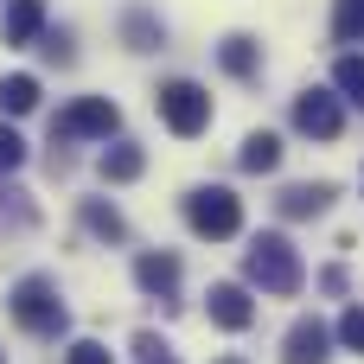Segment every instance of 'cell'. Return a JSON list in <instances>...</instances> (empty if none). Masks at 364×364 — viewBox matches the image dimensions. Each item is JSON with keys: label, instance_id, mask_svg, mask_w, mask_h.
Masks as SVG:
<instances>
[{"label": "cell", "instance_id": "obj_1", "mask_svg": "<svg viewBox=\"0 0 364 364\" xmlns=\"http://www.w3.org/2000/svg\"><path fill=\"white\" fill-rule=\"evenodd\" d=\"M243 275H250V288H262V294H301V256H294V243L288 237H275V230H262L250 250H243Z\"/></svg>", "mask_w": 364, "mask_h": 364}, {"label": "cell", "instance_id": "obj_2", "mask_svg": "<svg viewBox=\"0 0 364 364\" xmlns=\"http://www.w3.org/2000/svg\"><path fill=\"white\" fill-rule=\"evenodd\" d=\"M6 307H13V320H19L26 333H38V339H64V333H70V314H64V301H58V288H51L45 275H26V282L6 294Z\"/></svg>", "mask_w": 364, "mask_h": 364}, {"label": "cell", "instance_id": "obj_3", "mask_svg": "<svg viewBox=\"0 0 364 364\" xmlns=\"http://www.w3.org/2000/svg\"><path fill=\"white\" fill-rule=\"evenodd\" d=\"M186 224H192L198 237L224 243V237L243 230V198H237L230 186H198V192H186Z\"/></svg>", "mask_w": 364, "mask_h": 364}, {"label": "cell", "instance_id": "obj_4", "mask_svg": "<svg viewBox=\"0 0 364 364\" xmlns=\"http://www.w3.org/2000/svg\"><path fill=\"white\" fill-rule=\"evenodd\" d=\"M154 109H160V122H166L179 141H192V134H205V128H211V96H205L192 77H173V83H160Z\"/></svg>", "mask_w": 364, "mask_h": 364}, {"label": "cell", "instance_id": "obj_5", "mask_svg": "<svg viewBox=\"0 0 364 364\" xmlns=\"http://www.w3.org/2000/svg\"><path fill=\"white\" fill-rule=\"evenodd\" d=\"M115 128H122V109H115L109 96H83V102H70V109L51 122L58 141H109Z\"/></svg>", "mask_w": 364, "mask_h": 364}, {"label": "cell", "instance_id": "obj_6", "mask_svg": "<svg viewBox=\"0 0 364 364\" xmlns=\"http://www.w3.org/2000/svg\"><path fill=\"white\" fill-rule=\"evenodd\" d=\"M294 128L314 134V141H339V128H346L339 96H333V90H301V96H294Z\"/></svg>", "mask_w": 364, "mask_h": 364}, {"label": "cell", "instance_id": "obj_7", "mask_svg": "<svg viewBox=\"0 0 364 364\" xmlns=\"http://www.w3.org/2000/svg\"><path fill=\"white\" fill-rule=\"evenodd\" d=\"M326 358H333V333L320 320H294L282 339V364H326Z\"/></svg>", "mask_w": 364, "mask_h": 364}, {"label": "cell", "instance_id": "obj_8", "mask_svg": "<svg viewBox=\"0 0 364 364\" xmlns=\"http://www.w3.org/2000/svg\"><path fill=\"white\" fill-rule=\"evenodd\" d=\"M205 307H211V326H224V333H243V326L256 320V301H250L243 282H218Z\"/></svg>", "mask_w": 364, "mask_h": 364}, {"label": "cell", "instance_id": "obj_9", "mask_svg": "<svg viewBox=\"0 0 364 364\" xmlns=\"http://www.w3.org/2000/svg\"><path fill=\"white\" fill-rule=\"evenodd\" d=\"M38 32H45V0H13L6 19H0V38L6 45H38Z\"/></svg>", "mask_w": 364, "mask_h": 364}, {"label": "cell", "instance_id": "obj_10", "mask_svg": "<svg viewBox=\"0 0 364 364\" xmlns=\"http://www.w3.org/2000/svg\"><path fill=\"white\" fill-rule=\"evenodd\" d=\"M96 173H102L109 186H128V179H141V173H147V154H141L134 141H115V147H102Z\"/></svg>", "mask_w": 364, "mask_h": 364}, {"label": "cell", "instance_id": "obj_11", "mask_svg": "<svg viewBox=\"0 0 364 364\" xmlns=\"http://www.w3.org/2000/svg\"><path fill=\"white\" fill-rule=\"evenodd\" d=\"M134 282H141L147 294H160V301H166V294L179 288V256H166V250H147V256L134 262Z\"/></svg>", "mask_w": 364, "mask_h": 364}, {"label": "cell", "instance_id": "obj_12", "mask_svg": "<svg viewBox=\"0 0 364 364\" xmlns=\"http://www.w3.org/2000/svg\"><path fill=\"white\" fill-rule=\"evenodd\" d=\"M333 205V186L326 179H314V186H288L282 192V218H320Z\"/></svg>", "mask_w": 364, "mask_h": 364}, {"label": "cell", "instance_id": "obj_13", "mask_svg": "<svg viewBox=\"0 0 364 364\" xmlns=\"http://www.w3.org/2000/svg\"><path fill=\"white\" fill-rule=\"evenodd\" d=\"M218 64H224L230 77H256V64H262V45H256L250 32H230V38H224V51H218Z\"/></svg>", "mask_w": 364, "mask_h": 364}, {"label": "cell", "instance_id": "obj_14", "mask_svg": "<svg viewBox=\"0 0 364 364\" xmlns=\"http://www.w3.org/2000/svg\"><path fill=\"white\" fill-rule=\"evenodd\" d=\"M237 160H243V173H275V166H282V141L262 128V134H250V141H243V154H237Z\"/></svg>", "mask_w": 364, "mask_h": 364}, {"label": "cell", "instance_id": "obj_15", "mask_svg": "<svg viewBox=\"0 0 364 364\" xmlns=\"http://www.w3.org/2000/svg\"><path fill=\"white\" fill-rule=\"evenodd\" d=\"M0 109L6 115H32L38 109V77H26V70L19 77H0Z\"/></svg>", "mask_w": 364, "mask_h": 364}, {"label": "cell", "instance_id": "obj_16", "mask_svg": "<svg viewBox=\"0 0 364 364\" xmlns=\"http://www.w3.org/2000/svg\"><path fill=\"white\" fill-rule=\"evenodd\" d=\"M83 224L102 237V243H122L128 237V224H122V211L115 205H102V198H83Z\"/></svg>", "mask_w": 364, "mask_h": 364}, {"label": "cell", "instance_id": "obj_17", "mask_svg": "<svg viewBox=\"0 0 364 364\" xmlns=\"http://www.w3.org/2000/svg\"><path fill=\"white\" fill-rule=\"evenodd\" d=\"M333 38H346V45L364 38V0H333Z\"/></svg>", "mask_w": 364, "mask_h": 364}, {"label": "cell", "instance_id": "obj_18", "mask_svg": "<svg viewBox=\"0 0 364 364\" xmlns=\"http://www.w3.org/2000/svg\"><path fill=\"white\" fill-rule=\"evenodd\" d=\"M333 83H339L346 102H358V109H364V58H339V64H333Z\"/></svg>", "mask_w": 364, "mask_h": 364}, {"label": "cell", "instance_id": "obj_19", "mask_svg": "<svg viewBox=\"0 0 364 364\" xmlns=\"http://www.w3.org/2000/svg\"><path fill=\"white\" fill-rule=\"evenodd\" d=\"M134 364H179V358H173V346H166V339L134 333Z\"/></svg>", "mask_w": 364, "mask_h": 364}, {"label": "cell", "instance_id": "obj_20", "mask_svg": "<svg viewBox=\"0 0 364 364\" xmlns=\"http://www.w3.org/2000/svg\"><path fill=\"white\" fill-rule=\"evenodd\" d=\"M64 364H115V358H109V346H102V339H70Z\"/></svg>", "mask_w": 364, "mask_h": 364}, {"label": "cell", "instance_id": "obj_21", "mask_svg": "<svg viewBox=\"0 0 364 364\" xmlns=\"http://www.w3.org/2000/svg\"><path fill=\"white\" fill-rule=\"evenodd\" d=\"M122 32H128V45H134V51H154V45H160V26H154L147 13H134V19L122 26Z\"/></svg>", "mask_w": 364, "mask_h": 364}, {"label": "cell", "instance_id": "obj_22", "mask_svg": "<svg viewBox=\"0 0 364 364\" xmlns=\"http://www.w3.org/2000/svg\"><path fill=\"white\" fill-rule=\"evenodd\" d=\"M339 346H346V352H364V307H346V320H339Z\"/></svg>", "mask_w": 364, "mask_h": 364}, {"label": "cell", "instance_id": "obj_23", "mask_svg": "<svg viewBox=\"0 0 364 364\" xmlns=\"http://www.w3.org/2000/svg\"><path fill=\"white\" fill-rule=\"evenodd\" d=\"M13 166H26V141L0 122V173H13Z\"/></svg>", "mask_w": 364, "mask_h": 364}, {"label": "cell", "instance_id": "obj_24", "mask_svg": "<svg viewBox=\"0 0 364 364\" xmlns=\"http://www.w3.org/2000/svg\"><path fill=\"white\" fill-rule=\"evenodd\" d=\"M218 364H243V358H218Z\"/></svg>", "mask_w": 364, "mask_h": 364}, {"label": "cell", "instance_id": "obj_25", "mask_svg": "<svg viewBox=\"0 0 364 364\" xmlns=\"http://www.w3.org/2000/svg\"><path fill=\"white\" fill-rule=\"evenodd\" d=\"M0 364H6V352H0Z\"/></svg>", "mask_w": 364, "mask_h": 364}]
</instances>
